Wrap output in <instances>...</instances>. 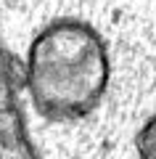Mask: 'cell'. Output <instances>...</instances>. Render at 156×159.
I'll list each match as a JSON object with an SVG mask.
<instances>
[{
    "mask_svg": "<svg viewBox=\"0 0 156 159\" xmlns=\"http://www.w3.org/2000/svg\"><path fill=\"white\" fill-rule=\"evenodd\" d=\"M138 146H140V159H156V117L143 127Z\"/></svg>",
    "mask_w": 156,
    "mask_h": 159,
    "instance_id": "2",
    "label": "cell"
},
{
    "mask_svg": "<svg viewBox=\"0 0 156 159\" xmlns=\"http://www.w3.org/2000/svg\"><path fill=\"white\" fill-rule=\"evenodd\" d=\"M106 51L87 24L56 21L29 48V93L34 106L53 119L90 111L106 90Z\"/></svg>",
    "mask_w": 156,
    "mask_h": 159,
    "instance_id": "1",
    "label": "cell"
}]
</instances>
